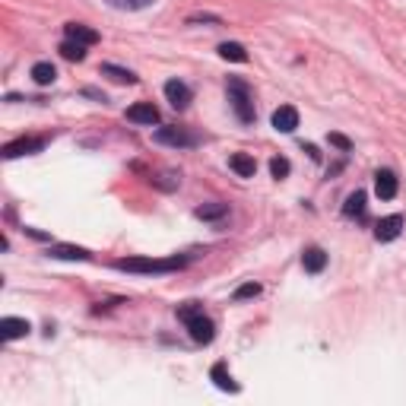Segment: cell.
Wrapping results in <instances>:
<instances>
[{
	"instance_id": "cell-28",
	"label": "cell",
	"mask_w": 406,
	"mask_h": 406,
	"mask_svg": "<svg viewBox=\"0 0 406 406\" xmlns=\"http://www.w3.org/2000/svg\"><path fill=\"white\" fill-rule=\"evenodd\" d=\"M188 23H200V16H191ZM203 23H216V16H203Z\"/></svg>"
},
{
	"instance_id": "cell-20",
	"label": "cell",
	"mask_w": 406,
	"mask_h": 406,
	"mask_svg": "<svg viewBox=\"0 0 406 406\" xmlns=\"http://www.w3.org/2000/svg\"><path fill=\"white\" fill-rule=\"evenodd\" d=\"M210 378L216 381V387H219V390H232V394L238 390V384L232 381V374L225 372V365H223V362H216V365H213V372H210Z\"/></svg>"
},
{
	"instance_id": "cell-2",
	"label": "cell",
	"mask_w": 406,
	"mask_h": 406,
	"mask_svg": "<svg viewBox=\"0 0 406 406\" xmlns=\"http://www.w3.org/2000/svg\"><path fill=\"white\" fill-rule=\"evenodd\" d=\"M178 321L188 324V330H191V340L194 343H213L216 337V324L210 321L207 315H203V305H197V302H188V305H178Z\"/></svg>"
},
{
	"instance_id": "cell-21",
	"label": "cell",
	"mask_w": 406,
	"mask_h": 406,
	"mask_svg": "<svg viewBox=\"0 0 406 406\" xmlns=\"http://www.w3.org/2000/svg\"><path fill=\"white\" fill-rule=\"evenodd\" d=\"M219 58L235 60V64H245V60H248V51L241 48L238 42H225V45H219Z\"/></svg>"
},
{
	"instance_id": "cell-18",
	"label": "cell",
	"mask_w": 406,
	"mask_h": 406,
	"mask_svg": "<svg viewBox=\"0 0 406 406\" xmlns=\"http://www.w3.org/2000/svg\"><path fill=\"white\" fill-rule=\"evenodd\" d=\"M229 213V203H203V207L194 210L197 219H207V223H216V219H223Z\"/></svg>"
},
{
	"instance_id": "cell-22",
	"label": "cell",
	"mask_w": 406,
	"mask_h": 406,
	"mask_svg": "<svg viewBox=\"0 0 406 406\" xmlns=\"http://www.w3.org/2000/svg\"><path fill=\"white\" fill-rule=\"evenodd\" d=\"M60 54H64L67 60H83L86 58V45H80V42H70V38H64V45H60Z\"/></svg>"
},
{
	"instance_id": "cell-26",
	"label": "cell",
	"mask_w": 406,
	"mask_h": 406,
	"mask_svg": "<svg viewBox=\"0 0 406 406\" xmlns=\"http://www.w3.org/2000/svg\"><path fill=\"white\" fill-rule=\"evenodd\" d=\"M330 143H333V146H340V150H352V143H349L346 140V137H340V133H330Z\"/></svg>"
},
{
	"instance_id": "cell-3",
	"label": "cell",
	"mask_w": 406,
	"mask_h": 406,
	"mask_svg": "<svg viewBox=\"0 0 406 406\" xmlns=\"http://www.w3.org/2000/svg\"><path fill=\"white\" fill-rule=\"evenodd\" d=\"M225 95H229V105H232L235 117H238L241 124H254V95H251L248 83L238 80V76H229V83H225Z\"/></svg>"
},
{
	"instance_id": "cell-6",
	"label": "cell",
	"mask_w": 406,
	"mask_h": 406,
	"mask_svg": "<svg viewBox=\"0 0 406 406\" xmlns=\"http://www.w3.org/2000/svg\"><path fill=\"white\" fill-rule=\"evenodd\" d=\"M127 121L133 124H159V108L153 102H137V105L127 108Z\"/></svg>"
},
{
	"instance_id": "cell-23",
	"label": "cell",
	"mask_w": 406,
	"mask_h": 406,
	"mask_svg": "<svg viewBox=\"0 0 406 406\" xmlns=\"http://www.w3.org/2000/svg\"><path fill=\"white\" fill-rule=\"evenodd\" d=\"M108 7H115V10H146L153 3V0H105Z\"/></svg>"
},
{
	"instance_id": "cell-12",
	"label": "cell",
	"mask_w": 406,
	"mask_h": 406,
	"mask_svg": "<svg viewBox=\"0 0 406 406\" xmlns=\"http://www.w3.org/2000/svg\"><path fill=\"white\" fill-rule=\"evenodd\" d=\"M25 333H29V321H23V317H3L0 321V337L3 340H19Z\"/></svg>"
},
{
	"instance_id": "cell-27",
	"label": "cell",
	"mask_w": 406,
	"mask_h": 406,
	"mask_svg": "<svg viewBox=\"0 0 406 406\" xmlns=\"http://www.w3.org/2000/svg\"><path fill=\"white\" fill-rule=\"evenodd\" d=\"M86 95H89V99H99V102H108L105 95H102V92H95V89H86Z\"/></svg>"
},
{
	"instance_id": "cell-24",
	"label": "cell",
	"mask_w": 406,
	"mask_h": 406,
	"mask_svg": "<svg viewBox=\"0 0 406 406\" xmlns=\"http://www.w3.org/2000/svg\"><path fill=\"white\" fill-rule=\"evenodd\" d=\"M289 159H282V156H276V159H270V172H273V178L280 181V178H286L289 174Z\"/></svg>"
},
{
	"instance_id": "cell-7",
	"label": "cell",
	"mask_w": 406,
	"mask_h": 406,
	"mask_svg": "<svg viewBox=\"0 0 406 406\" xmlns=\"http://www.w3.org/2000/svg\"><path fill=\"white\" fill-rule=\"evenodd\" d=\"M400 232H403V216H384V219H378V225H374V238L378 241H394L400 238Z\"/></svg>"
},
{
	"instance_id": "cell-8",
	"label": "cell",
	"mask_w": 406,
	"mask_h": 406,
	"mask_svg": "<svg viewBox=\"0 0 406 406\" xmlns=\"http://www.w3.org/2000/svg\"><path fill=\"white\" fill-rule=\"evenodd\" d=\"M397 174L390 172V168H381V172H374V194L381 200H394L397 197Z\"/></svg>"
},
{
	"instance_id": "cell-14",
	"label": "cell",
	"mask_w": 406,
	"mask_h": 406,
	"mask_svg": "<svg viewBox=\"0 0 406 406\" xmlns=\"http://www.w3.org/2000/svg\"><path fill=\"white\" fill-rule=\"evenodd\" d=\"M229 168H232L235 174H241V178H254L257 162H254V156H248V153H235V156L229 159Z\"/></svg>"
},
{
	"instance_id": "cell-11",
	"label": "cell",
	"mask_w": 406,
	"mask_h": 406,
	"mask_svg": "<svg viewBox=\"0 0 406 406\" xmlns=\"http://www.w3.org/2000/svg\"><path fill=\"white\" fill-rule=\"evenodd\" d=\"M273 127L280 133H292L295 127H299V111H295L292 105H280L273 111Z\"/></svg>"
},
{
	"instance_id": "cell-1",
	"label": "cell",
	"mask_w": 406,
	"mask_h": 406,
	"mask_svg": "<svg viewBox=\"0 0 406 406\" xmlns=\"http://www.w3.org/2000/svg\"><path fill=\"white\" fill-rule=\"evenodd\" d=\"M188 264V257H121L115 260L117 270H124V273H178L184 270Z\"/></svg>"
},
{
	"instance_id": "cell-5",
	"label": "cell",
	"mask_w": 406,
	"mask_h": 406,
	"mask_svg": "<svg viewBox=\"0 0 406 406\" xmlns=\"http://www.w3.org/2000/svg\"><path fill=\"white\" fill-rule=\"evenodd\" d=\"M45 150V137H19V140L3 146V159H19V156H32V153Z\"/></svg>"
},
{
	"instance_id": "cell-13",
	"label": "cell",
	"mask_w": 406,
	"mask_h": 406,
	"mask_svg": "<svg viewBox=\"0 0 406 406\" xmlns=\"http://www.w3.org/2000/svg\"><path fill=\"white\" fill-rule=\"evenodd\" d=\"M48 257H60V260H86L89 251L86 248H76V245H48Z\"/></svg>"
},
{
	"instance_id": "cell-10",
	"label": "cell",
	"mask_w": 406,
	"mask_h": 406,
	"mask_svg": "<svg viewBox=\"0 0 406 406\" xmlns=\"http://www.w3.org/2000/svg\"><path fill=\"white\" fill-rule=\"evenodd\" d=\"M64 35L70 38V42L86 45V48L99 42V32H95V29H89V25H83V23H67L64 25Z\"/></svg>"
},
{
	"instance_id": "cell-4",
	"label": "cell",
	"mask_w": 406,
	"mask_h": 406,
	"mask_svg": "<svg viewBox=\"0 0 406 406\" xmlns=\"http://www.w3.org/2000/svg\"><path fill=\"white\" fill-rule=\"evenodd\" d=\"M153 140L162 143V146H197L200 137L191 131H184V127H159L153 133Z\"/></svg>"
},
{
	"instance_id": "cell-16",
	"label": "cell",
	"mask_w": 406,
	"mask_h": 406,
	"mask_svg": "<svg viewBox=\"0 0 406 406\" xmlns=\"http://www.w3.org/2000/svg\"><path fill=\"white\" fill-rule=\"evenodd\" d=\"M32 80L38 86H51L54 80H58V70H54L51 60H38V64H32Z\"/></svg>"
},
{
	"instance_id": "cell-9",
	"label": "cell",
	"mask_w": 406,
	"mask_h": 406,
	"mask_svg": "<svg viewBox=\"0 0 406 406\" xmlns=\"http://www.w3.org/2000/svg\"><path fill=\"white\" fill-rule=\"evenodd\" d=\"M166 99L172 102V108H178V111H184V108L191 105V89L181 83V80H168L166 83Z\"/></svg>"
},
{
	"instance_id": "cell-15",
	"label": "cell",
	"mask_w": 406,
	"mask_h": 406,
	"mask_svg": "<svg viewBox=\"0 0 406 406\" xmlns=\"http://www.w3.org/2000/svg\"><path fill=\"white\" fill-rule=\"evenodd\" d=\"M302 267H305V273H321L324 267H327V254L321 248H308L302 254Z\"/></svg>"
},
{
	"instance_id": "cell-19",
	"label": "cell",
	"mask_w": 406,
	"mask_h": 406,
	"mask_svg": "<svg viewBox=\"0 0 406 406\" xmlns=\"http://www.w3.org/2000/svg\"><path fill=\"white\" fill-rule=\"evenodd\" d=\"M102 74L111 76L115 83H127V86L137 83V74H133V70H124V67H117V64H102Z\"/></svg>"
},
{
	"instance_id": "cell-17",
	"label": "cell",
	"mask_w": 406,
	"mask_h": 406,
	"mask_svg": "<svg viewBox=\"0 0 406 406\" xmlns=\"http://www.w3.org/2000/svg\"><path fill=\"white\" fill-rule=\"evenodd\" d=\"M343 216L346 219H365V194L356 191V194H349L346 203H343Z\"/></svg>"
},
{
	"instance_id": "cell-25",
	"label": "cell",
	"mask_w": 406,
	"mask_h": 406,
	"mask_svg": "<svg viewBox=\"0 0 406 406\" xmlns=\"http://www.w3.org/2000/svg\"><path fill=\"white\" fill-rule=\"evenodd\" d=\"M257 295H260V286H257V282H245V286H238V289H235V299H257Z\"/></svg>"
}]
</instances>
